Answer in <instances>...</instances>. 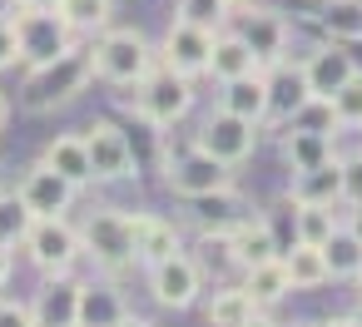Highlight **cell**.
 <instances>
[{
  "label": "cell",
  "mask_w": 362,
  "mask_h": 327,
  "mask_svg": "<svg viewBox=\"0 0 362 327\" xmlns=\"http://www.w3.org/2000/svg\"><path fill=\"white\" fill-rule=\"evenodd\" d=\"M95 85V55H90V40L60 50L55 60H40L25 70V85H21V109L25 114H55L65 105H75L85 90Z\"/></svg>",
  "instance_id": "cell-1"
},
{
  "label": "cell",
  "mask_w": 362,
  "mask_h": 327,
  "mask_svg": "<svg viewBox=\"0 0 362 327\" xmlns=\"http://www.w3.org/2000/svg\"><path fill=\"white\" fill-rule=\"evenodd\" d=\"M90 55H95V80L110 90H134L159 65V45L134 25H105L100 35H90Z\"/></svg>",
  "instance_id": "cell-2"
},
{
  "label": "cell",
  "mask_w": 362,
  "mask_h": 327,
  "mask_svg": "<svg viewBox=\"0 0 362 327\" xmlns=\"http://www.w3.org/2000/svg\"><path fill=\"white\" fill-rule=\"evenodd\" d=\"M129 109H134L154 134H169V129L194 109V80L159 60V65L134 85V105H129Z\"/></svg>",
  "instance_id": "cell-3"
},
{
  "label": "cell",
  "mask_w": 362,
  "mask_h": 327,
  "mask_svg": "<svg viewBox=\"0 0 362 327\" xmlns=\"http://www.w3.org/2000/svg\"><path fill=\"white\" fill-rule=\"evenodd\" d=\"M80 243H85V258L100 268V273H124L134 263V213L129 208H90L85 223H80Z\"/></svg>",
  "instance_id": "cell-4"
},
{
  "label": "cell",
  "mask_w": 362,
  "mask_h": 327,
  "mask_svg": "<svg viewBox=\"0 0 362 327\" xmlns=\"http://www.w3.org/2000/svg\"><path fill=\"white\" fill-rule=\"evenodd\" d=\"M25 258L45 273H75V263L85 258V243H80V228L70 223V213H45V218H30L25 238H21Z\"/></svg>",
  "instance_id": "cell-5"
},
{
  "label": "cell",
  "mask_w": 362,
  "mask_h": 327,
  "mask_svg": "<svg viewBox=\"0 0 362 327\" xmlns=\"http://www.w3.org/2000/svg\"><path fill=\"white\" fill-rule=\"evenodd\" d=\"M258 134H263V124H253V119H243V114H233V109H209L204 114V124L194 129V144L204 149V154H214L218 164H228V169H238V164H248L253 159V149H258Z\"/></svg>",
  "instance_id": "cell-6"
},
{
  "label": "cell",
  "mask_w": 362,
  "mask_h": 327,
  "mask_svg": "<svg viewBox=\"0 0 362 327\" xmlns=\"http://www.w3.org/2000/svg\"><path fill=\"white\" fill-rule=\"evenodd\" d=\"M85 149H90L95 184H129V179L139 174L134 139H129L115 119H95V124H85Z\"/></svg>",
  "instance_id": "cell-7"
},
{
  "label": "cell",
  "mask_w": 362,
  "mask_h": 327,
  "mask_svg": "<svg viewBox=\"0 0 362 327\" xmlns=\"http://www.w3.org/2000/svg\"><path fill=\"white\" fill-rule=\"evenodd\" d=\"M16 35H21V65H40V60H55L60 50H70L80 35L65 25L60 11H21L16 6Z\"/></svg>",
  "instance_id": "cell-8"
},
{
  "label": "cell",
  "mask_w": 362,
  "mask_h": 327,
  "mask_svg": "<svg viewBox=\"0 0 362 327\" xmlns=\"http://www.w3.org/2000/svg\"><path fill=\"white\" fill-rule=\"evenodd\" d=\"M204 292V268L194 263V253H174L164 263L149 268V297L164 307V312H184L194 307Z\"/></svg>",
  "instance_id": "cell-9"
},
{
  "label": "cell",
  "mask_w": 362,
  "mask_h": 327,
  "mask_svg": "<svg viewBox=\"0 0 362 327\" xmlns=\"http://www.w3.org/2000/svg\"><path fill=\"white\" fill-rule=\"evenodd\" d=\"M238 16V35L248 40V50L258 55V65L268 70V65H278L283 55H288V40H293V25H288V16H278V11H268V6H238L233 11Z\"/></svg>",
  "instance_id": "cell-10"
},
{
  "label": "cell",
  "mask_w": 362,
  "mask_h": 327,
  "mask_svg": "<svg viewBox=\"0 0 362 327\" xmlns=\"http://www.w3.org/2000/svg\"><path fill=\"white\" fill-rule=\"evenodd\" d=\"M233 179H238V169L218 164V159H214V154H204L199 144H189V154L169 159V169H164V184H169L179 198H199V194L228 189Z\"/></svg>",
  "instance_id": "cell-11"
},
{
  "label": "cell",
  "mask_w": 362,
  "mask_h": 327,
  "mask_svg": "<svg viewBox=\"0 0 362 327\" xmlns=\"http://www.w3.org/2000/svg\"><path fill=\"white\" fill-rule=\"evenodd\" d=\"M303 70V80H308V90L313 95H322V100H332L362 65H357V55H352V45L347 40H322L317 50H308V60L298 65Z\"/></svg>",
  "instance_id": "cell-12"
},
{
  "label": "cell",
  "mask_w": 362,
  "mask_h": 327,
  "mask_svg": "<svg viewBox=\"0 0 362 327\" xmlns=\"http://www.w3.org/2000/svg\"><path fill=\"white\" fill-rule=\"evenodd\" d=\"M16 194H21V203L35 213V218H45V213H70L75 208V184L65 179V174H55L45 159L40 164H30L25 174H21V184H16Z\"/></svg>",
  "instance_id": "cell-13"
},
{
  "label": "cell",
  "mask_w": 362,
  "mask_h": 327,
  "mask_svg": "<svg viewBox=\"0 0 362 327\" xmlns=\"http://www.w3.org/2000/svg\"><path fill=\"white\" fill-rule=\"evenodd\" d=\"M214 35L218 30H199V25H184V20H169L164 40H159V60L174 65L179 75L199 80L209 75V50H214Z\"/></svg>",
  "instance_id": "cell-14"
},
{
  "label": "cell",
  "mask_w": 362,
  "mask_h": 327,
  "mask_svg": "<svg viewBox=\"0 0 362 327\" xmlns=\"http://www.w3.org/2000/svg\"><path fill=\"white\" fill-rule=\"evenodd\" d=\"M30 312H35V327H75V312H80V278H70V273H45V283L30 292Z\"/></svg>",
  "instance_id": "cell-15"
},
{
  "label": "cell",
  "mask_w": 362,
  "mask_h": 327,
  "mask_svg": "<svg viewBox=\"0 0 362 327\" xmlns=\"http://www.w3.org/2000/svg\"><path fill=\"white\" fill-rule=\"evenodd\" d=\"M129 302L115 283V273L105 278H80V312H75V327H110V322H129Z\"/></svg>",
  "instance_id": "cell-16"
},
{
  "label": "cell",
  "mask_w": 362,
  "mask_h": 327,
  "mask_svg": "<svg viewBox=\"0 0 362 327\" xmlns=\"http://www.w3.org/2000/svg\"><path fill=\"white\" fill-rule=\"evenodd\" d=\"M184 253V238H179V223L174 218H159L149 208H134V263L154 268L164 258Z\"/></svg>",
  "instance_id": "cell-17"
},
{
  "label": "cell",
  "mask_w": 362,
  "mask_h": 327,
  "mask_svg": "<svg viewBox=\"0 0 362 327\" xmlns=\"http://www.w3.org/2000/svg\"><path fill=\"white\" fill-rule=\"evenodd\" d=\"M228 238H233V263H238V268H253V263H268V258L283 253V243H278L268 213H243V218L228 228Z\"/></svg>",
  "instance_id": "cell-18"
},
{
  "label": "cell",
  "mask_w": 362,
  "mask_h": 327,
  "mask_svg": "<svg viewBox=\"0 0 362 327\" xmlns=\"http://www.w3.org/2000/svg\"><path fill=\"white\" fill-rule=\"evenodd\" d=\"M313 100V90H308V80H303V70L293 65H268V124H288L303 105Z\"/></svg>",
  "instance_id": "cell-19"
},
{
  "label": "cell",
  "mask_w": 362,
  "mask_h": 327,
  "mask_svg": "<svg viewBox=\"0 0 362 327\" xmlns=\"http://www.w3.org/2000/svg\"><path fill=\"white\" fill-rule=\"evenodd\" d=\"M218 105L253 119V124H268V70H253V75H238V80H223L218 90Z\"/></svg>",
  "instance_id": "cell-20"
},
{
  "label": "cell",
  "mask_w": 362,
  "mask_h": 327,
  "mask_svg": "<svg viewBox=\"0 0 362 327\" xmlns=\"http://www.w3.org/2000/svg\"><path fill=\"white\" fill-rule=\"evenodd\" d=\"M243 213H248V198H243V189H238V184L189 198V218H194V228H233Z\"/></svg>",
  "instance_id": "cell-21"
},
{
  "label": "cell",
  "mask_w": 362,
  "mask_h": 327,
  "mask_svg": "<svg viewBox=\"0 0 362 327\" xmlns=\"http://www.w3.org/2000/svg\"><path fill=\"white\" fill-rule=\"evenodd\" d=\"M253 70H263L258 65V55L248 50V40L238 35V30H218L214 35V50H209V75L223 85V80H238V75H253Z\"/></svg>",
  "instance_id": "cell-22"
},
{
  "label": "cell",
  "mask_w": 362,
  "mask_h": 327,
  "mask_svg": "<svg viewBox=\"0 0 362 327\" xmlns=\"http://www.w3.org/2000/svg\"><path fill=\"white\" fill-rule=\"evenodd\" d=\"M288 194H293L298 203H342V159L332 154V159H322V164L293 174Z\"/></svg>",
  "instance_id": "cell-23"
},
{
  "label": "cell",
  "mask_w": 362,
  "mask_h": 327,
  "mask_svg": "<svg viewBox=\"0 0 362 327\" xmlns=\"http://www.w3.org/2000/svg\"><path fill=\"white\" fill-rule=\"evenodd\" d=\"M55 174H65L75 189H90L95 184V169H90V149H85V134H55L40 154Z\"/></svg>",
  "instance_id": "cell-24"
},
{
  "label": "cell",
  "mask_w": 362,
  "mask_h": 327,
  "mask_svg": "<svg viewBox=\"0 0 362 327\" xmlns=\"http://www.w3.org/2000/svg\"><path fill=\"white\" fill-rule=\"evenodd\" d=\"M278 258H283V268H288L293 292H317V287H327V283H332L327 258H322V248H317V243H288Z\"/></svg>",
  "instance_id": "cell-25"
},
{
  "label": "cell",
  "mask_w": 362,
  "mask_h": 327,
  "mask_svg": "<svg viewBox=\"0 0 362 327\" xmlns=\"http://www.w3.org/2000/svg\"><path fill=\"white\" fill-rule=\"evenodd\" d=\"M283 164H288V174H303V169H313V164H322V159H332L337 149H332V134H313V129H298V124H288L283 129Z\"/></svg>",
  "instance_id": "cell-26"
},
{
  "label": "cell",
  "mask_w": 362,
  "mask_h": 327,
  "mask_svg": "<svg viewBox=\"0 0 362 327\" xmlns=\"http://www.w3.org/2000/svg\"><path fill=\"white\" fill-rule=\"evenodd\" d=\"M204 317L214 327H243V322H258L263 307L253 302V292L238 283V287H214V297L204 302Z\"/></svg>",
  "instance_id": "cell-27"
},
{
  "label": "cell",
  "mask_w": 362,
  "mask_h": 327,
  "mask_svg": "<svg viewBox=\"0 0 362 327\" xmlns=\"http://www.w3.org/2000/svg\"><path fill=\"white\" fill-rule=\"evenodd\" d=\"M243 287L253 292V302H258L263 312H268V307H278V302L293 292L283 258H268V263H253V268H243Z\"/></svg>",
  "instance_id": "cell-28"
},
{
  "label": "cell",
  "mask_w": 362,
  "mask_h": 327,
  "mask_svg": "<svg viewBox=\"0 0 362 327\" xmlns=\"http://www.w3.org/2000/svg\"><path fill=\"white\" fill-rule=\"evenodd\" d=\"M313 20L327 30V40L362 45V0H322V6L313 11Z\"/></svg>",
  "instance_id": "cell-29"
},
{
  "label": "cell",
  "mask_w": 362,
  "mask_h": 327,
  "mask_svg": "<svg viewBox=\"0 0 362 327\" xmlns=\"http://www.w3.org/2000/svg\"><path fill=\"white\" fill-rule=\"evenodd\" d=\"M293 198V194H288ZM337 203H298L293 198V233H298V243H327L332 233H337Z\"/></svg>",
  "instance_id": "cell-30"
},
{
  "label": "cell",
  "mask_w": 362,
  "mask_h": 327,
  "mask_svg": "<svg viewBox=\"0 0 362 327\" xmlns=\"http://www.w3.org/2000/svg\"><path fill=\"white\" fill-rule=\"evenodd\" d=\"M60 16H65V25L75 30V35H100L110 20H115V0H65L60 6Z\"/></svg>",
  "instance_id": "cell-31"
},
{
  "label": "cell",
  "mask_w": 362,
  "mask_h": 327,
  "mask_svg": "<svg viewBox=\"0 0 362 327\" xmlns=\"http://www.w3.org/2000/svg\"><path fill=\"white\" fill-rule=\"evenodd\" d=\"M194 263H199L204 273H228V268H238V263H233V238H228V228H199V238H194Z\"/></svg>",
  "instance_id": "cell-32"
},
{
  "label": "cell",
  "mask_w": 362,
  "mask_h": 327,
  "mask_svg": "<svg viewBox=\"0 0 362 327\" xmlns=\"http://www.w3.org/2000/svg\"><path fill=\"white\" fill-rule=\"evenodd\" d=\"M322 258H327V273H332V278H352L357 263H362V238L337 223V233L322 243Z\"/></svg>",
  "instance_id": "cell-33"
},
{
  "label": "cell",
  "mask_w": 362,
  "mask_h": 327,
  "mask_svg": "<svg viewBox=\"0 0 362 327\" xmlns=\"http://www.w3.org/2000/svg\"><path fill=\"white\" fill-rule=\"evenodd\" d=\"M228 16H233V11L223 6V0H179V6H174V20L199 25V30H223Z\"/></svg>",
  "instance_id": "cell-34"
},
{
  "label": "cell",
  "mask_w": 362,
  "mask_h": 327,
  "mask_svg": "<svg viewBox=\"0 0 362 327\" xmlns=\"http://www.w3.org/2000/svg\"><path fill=\"white\" fill-rule=\"evenodd\" d=\"M30 208L21 203V194L11 189V194H0V243H21L25 238V228H30Z\"/></svg>",
  "instance_id": "cell-35"
},
{
  "label": "cell",
  "mask_w": 362,
  "mask_h": 327,
  "mask_svg": "<svg viewBox=\"0 0 362 327\" xmlns=\"http://www.w3.org/2000/svg\"><path fill=\"white\" fill-rule=\"evenodd\" d=\"M288 124L313 129V134H332V139H337V129H342V124H337V114H332V100H322V95H313V100L288 119Z\"/></svg>",
  "instance_id": "cell-36"
},
{
  "label": "cell",
  "mask_w": 362,
  "mask_h": 327,
  "mask_svg": "<svg viewBox=\"0 0 362 327\" xmlns=\"http://www.w3.org/2000/svg\"><path fill=\"white\" fill-rule=\"evenodd\" d=\"M332 114H337L342 129H362V70L332 95Z\"/></svg>",
  "instance_id": "cell-37"
},
{
  "label": "cell",
  "mask_w": 362,
  "mask_h": 327,
  "mask_svg": "<svg viewBox=\"0 0 362 327\" xmlns=\"http://www.w3.org/2000/svg\"><path fill=\"white\" fill-rule=\"evenodd\" d=\"M0 322H16V327H35L30 297H6V287H0Z\"/></svg>",
  "instance_id": "cell-38"
},
{
  "label": "cell",
  "mask_w": 362,
  "mask_h": 327,
  "mask_svg": "<svg viewBox=\"0 0 362 327\" xmlns=\"http://www.w3.org/2000/svg\"><path fill=\"white\" fill-rule=\"evenodd\" d=\"M342 203H362V154L342 159Z\"/></svg>",
  "instance_id": "cell-39"
},
{
  "label": "cell",
  "mask_w": 362,
  "mask_h": 327,
  "mask_svg": "<svg viewBox=\"0 0 362 327\" xmlns=\"http://www.w3.org/2000/svg\"><path fill=\"white\" fill-rule=\"evenodd\" d=\"M21 65V35L16 20H0V70H16Z\"/></svg>",
  "instance_id": "cell-40"
},
{
  "label": "cell",
  "mask_w": 362,
  "mask_h": 327,
  "mask_svg": "<svg viewBox=\"0 0 362 327\" xmlns=\"http://www.w3.org/2000/svg\"><path fill=\"white\" fill-rule=\"evenodd\" d=\"M11 273H16V243H0V287L11 283Z\"/></svg>",
  "instance_id": "cell-41"
},
{
  "label": "cell",
  "mask_w": 362,
  "mask_h": 327,
  "mask_svg": "<svg viewBox=\"0 0 362 327\" xmlns=\"http://www.w3.org/2000/svg\"><path fill=\"white\" fill-rule=\"evenodd\" d=\"M342 228H347V233H357V238H362V203H352V208H347V213H342Z\"/></svg>",
  "instance_id": "cell-42"
},
{
  "label": "cell",
  "mask_w": 362,
  "mask_h": 327,
  "mask_svg": "<svg viewBox=\"0 0 362 327\" xmlns=\"http://www.w3.org/2000/svg\"><path fill=\"white\" fill-rule=\"evenodd\" d=\"M16 6H21V11H60L65 0H16Z\"/></svg>",
  "instance_id": "cell-43"
},
{
  "label": "cell",
  "mask_w": 362,
  "mask_h": 327,
  "mask_svg": "<svg viewBox=\"0 0 362 327\" xmlns=\"http://www.w3.org/2000/svg\"><path fill=\"white\" fill-rule=\"evenodd\" d=\"M342 322H357V327H362V287H357V297H352V307L342 312Z\"/></svg>",
  "instance_id": "cell-44"
},
{
  "label": "cell",
  "mask_w": 362,
  "mask_h": 327,
  "mask_svg": "<svg viewBox=\"0 0 362 327\" xmlns=\"http://www.w3.org/2000/svg\"><path fill=\"white\" fill-rule=\"evenodd\" d=\"M16 16V0H0V20H11Z\"/></svg>",
  "instance_id": "cell-45"
},
{
  "label": "cell",
  "mask_w": 362,
  "mask_h": 327,
  "mask_svg": "<svg viewBox=\"0 0 362 327\" xmlns=\"http://www.w3.org/2000/svg\"><path fill=\"white\" fill-rule=\"evenodd\" d=\"M6 119H11V100L0 95V129H6Z\"/></svg>",
  "instance_id": "cell-46"
},
{
  "label": "cell",
  "mask_w": 362,
  "mask_h": 327,
  "mask_svg": "<svg viewBox=\"0 0 362 327\" xmlns=\"http://www.w3.org/2000/svg\"><path fill=\"white\" fill-rule=\"evenodd\" d=\"M223 6H228V11H238V6H253V0H223Z\"/></svg>",
  "instance_id": "cell-47"
},
{
  "label": "cell",
  "mask_w": 362,
  "mask_h": 327,
  "mask_svg": "<svg viewBox=\"0 0 362 327\" xmlns=\"http://www.w3.org/2000/svg\"><path fill=\"white\" fill-rule=\"evenodd\" d=\"M352 283H357V287H362V263H357V273H352Z\"/></svg>",
  "instance_id": "cell-48"
}]
</instances>
